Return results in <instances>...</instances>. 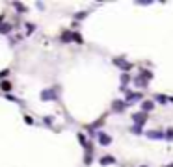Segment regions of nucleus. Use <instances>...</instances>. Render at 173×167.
<instances>
[{
  "label": "nucleus",
  "mask_w": 173,
  "mask_h": 167,
  "mask_svg": "<svg viewBox=\"0 0 173 167\" xmlns=\"http://www.w3.org/2000/svg\"><path fill=\"white\" fill-rule=\"evenodd\" d=\"M41 99H43V100H56V95H54L52 89H45V91L41 93Z\"/></svg>",
  "instance_id": "1"
},
{
  "label": "nucleus",
  "mask_w": 173,
  "mask_h": 167,
  "mask_svg": "<svg viewBox=\"0 0 173 167\" xmlns=\"http://www.w3.org/2000/svg\"><path fill=\"white\" fill-rule=\"evenodd\" d=\"M132 117H134V121H136V123H138V126H142V125H143V123H145V119H147V115H145V113H143V112H142V113H134V115H132Z\"/></svg>",
  "instance_id": "2"
},
{
  "label": "nucleus",
  "mask_w": 173,
  "mask_h": 167,
  "mask_svg": "<svg viewBox=\"0 0 173 167\" xmlns=\"http://www.w3.org/2000/svg\"><path fill=\"white\" fill-rule=\"evenodd\" d=\"M99 141H101V145H110V143H112V138L106 136L104 132H101V134H99Z\"/></svg>",
  "instance_id": "3"
},
{
  "label": "nucleus",
  "mask_w": 173,
  "mask_h": 167,
  "mask_svg": "<svg viewBox=\"0 0 173 167\" xmlns=\"http://www.w3.org/2000/svg\"><path fill=\"white\" fill-rule=\"evenodd\" d=\"M114 63H116V65H119L123 71H129V69H130V63H127V61H123V59H119V58H117V59H114Z\"/></svg>",
  "instance_id": "4"
},
{
  "label": "nucleus",
  "mask_w": 173,
  "mask_h": 167,
  "mask_svg": "<svg viewBox=\"0 0 173 167\" xmlns=\"http://www.w3.org/2000/svg\"><path fill=\"white\" fill-rule=\"evenodd\" d=\"M112 110H114V112H123V110H125V104H123L121 100H114Z\"/></svg>",
  "instance_id": "5"
},
{
  "label": "nucleus",
  "mask_w": 173,
  "mask_h": 167,
  "mask_svg": "<svg viewBox=\"0 0 173 167\" xmlns=\"http://www.w3.org/2000/svg\"><path fill=\"white\" fill-rule=\"evenodd\" d=\"M114 162H116L114 156H104V158H101V164H102V165H106V164H114Z\"/></svg>",
  "instance_id": "6"
},
{
  "label": "nucleus",
  "mask_w": 173,
  "mask_h": 167,
  "mask_svg": "<svg viewBox=\"0 0 173 167\" xmlns=\"http://www.w3.org/2000/svg\"><path fill=\"white\" fill-rule=\"evenodd\" d=\"M142 110H143V112H149V110H153V102H151V100L143 102V104H142Z\"/></svg>",
  "instance_id": "7"
},
{
  "label": "nucleus",
  "mask_w": 173,
  "mask_h": 167,
  "mask_svg": "<svg viewBox=\"0 0 173 167\" xmlns=\"http://www.w3.org/2000/svg\"><path fill=\"white\" fill-rule=\"evenodd\" d=\"M147 136H149V138H155V139H160L164 134H162V132H153V130H151V132H147Z\"/></svg>",
  "instance_id": "8"
},
{
  "label": "nucleus",
  "mask_w": 173,
  "mask_h": 167,
  "mask_svg": "<svg viewBox=\"0 0 173 167\" xmlns=\"http://www.w3.org/2000/svg\"><path fill=\"white\" fill-rule=\"evenodd\" d=\"M0 89L2 91H9L11 89V84L9 82H0Z\"/></svg>",
  "instance_id": "9"
},
{
  "label": "nucleus",
  "mask_w": 173,
  "mask_h": 167,
  "mask_svg": "<svg viewBox=\"0 0 173 167\" xmlns=\"http://www.w3.org/2000/svg\"><path fill=\"white\" fill-rule=\"evenodd\" d=\"M157 100H158L160 104H166V102H168V97H166V95H157Z\"/></svg>",
  "instance_id": "10"
},
{
  "label": "nucleus",
  "mask_w": 173,
  "mask_h": 167,
  "mask_svg": "<svg viewBox=\"0 0 173 167\" xmlns=\"http://www.w3.org/2000/svg\"><path fill=\"white\" fill-rule=\"evenodd\" d=\"M71 37H73V41H76V43H82V35H80V33H71Z\"/></svg>",
  "instance_id": "11"
},
{
  "label": "nucleus",
  "mask_w": 173,
  "mask_h": 167,
  "mask_svg": "<svg viewBox=\"0 0 173 167\" xmlns=\"http://www.w3.org/2000/svg\"><path fill=\"white\" fill-rule=\"evenodd\" d=\"M15 7H17V11H20V13H24V11H26V7H24L22 4H19V2L15 4Z\"/></svg>",
  "instance_id": "12"
},
{
  "label": "nucleus",
  "mask_w": 173,
  "mask_h": 167,
  "mask_svg": "<svg viewBox=\"0 0 173 167\" xmlns=\"http://www.w3.org/2000/svg\"><path fill=\"white\" fill-rule=\"evenodd\" d=\"M129 99H130V100H136V99L140 100V99H142V95H140V93H138V95H136V93H130V95H129Z\"/></svg>",
  "instance_id": "13"
},
{
  "label": "nucleus",
  "mask_w": 173,
  "mask_h": 167,
  "mask_svg": "<svg viewBox=\"0 0 173 167\" xmlns=\"http://www.w3.org/2000/svg\"><path fill=\"white\" fill-rule=\"evenodd\" d=\"M140 132H142V126H138V125L132 126V134H140Z\"/></svg>",
  "instance_id": "14"
},
{
  "label": "nucleus",
  "mask_w": 173,
  "mask_h": 167,
  "mask_svg": "<svg viewBox=\"0 0 173 167\" xmlns=\"http://www.w3.org/2000/svg\"><path fill=\"white\" fill-rule=\"evenodd\" d=\"M166 139H173V130H168V132H166Z\"/></svg>",
  "instance_id": "15"
},
{
  "label": "nucleus",
  "mask_w": 173,
  "mask_h": 167,
  "mask_svg": "<svg viewBox=\"0 0 173 167\" xmlns=\"http://www.w3.org/2000/svg\"><path fill=\"white\" fill-rule=\"evenodd\" d=\"M9 30H11V26H0V32H6V33H7Z\"/></svg>",
  "instance_id": "16"
},
{
  "label": "nucleus",
  "mask_w": 173,
  "mask_h": 167,
  "mask_svg": "<svg viewBox=\"0 0 173 167\" xmlns=\"http://www.w3.org/2000/svg\"><path fill=\"white\" fill-rule=\"evenodd\" d=\"M7 73H9V71H2V73H0V78H2V76H7Z\"/></svg>",
  "instance_id": "17"
},
{
  "label": "nucleus",
  "mask_w": 173,
  "mask_h": 167,
  "mask_svg": "<svg viewBox=\"0 0 173 167\" xmlns=\"http://www.w3.org/2000/svg\"><path fill=\"white\" fill-rule=\"evenodd\" d=\"M170 167H173V164H171V165H170Z\"/></svg>",
  "instance_id": "18"
},
{
  "label": "nucleus",
  "mask_w": 173,
  "mask_h": 167,
  "mask_svg": "<svg viewBox=\"0 0 173 167\" xmlns=\"http://www.w3.org/2000/svg\"><path fill=\"white\" fill-rule=\"evenodd\" d=\"M143 167H145V165H143Z\"/></svg>",
  "instance_id": "19"
}]
</instances>
